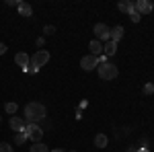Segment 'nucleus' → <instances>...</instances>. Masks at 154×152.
<instances>
[{"mask_svg":"<svg viewBox=\"0 0 154 152\" xmlns=\"http://www.w3.org/2000/svg\"><path fill=\"white\" fill-rule=\"evenodd\" d=\"M45 117V107L41 103H29L25 107V123H37Z\"/></svg>","mask_w":154,"mask_h":152,"instance_id":"obj_1","label":"nucleus"},{"mask_svg":"<svg viewBox=\"0 0 154 152\" xmlns=\"http://www.w3.org/2000/svg\"><path fill=\"white\" fill-rule=\"evenodd\" d=\"M49 62V51L48 49H37L35 54L31 56V62H29V70L27 72H37L41 66H45Z\"/></svg>","mask_w":154,"mask_h":152,"instance_id":"obj_2","label":"nucleus"},{"mask_svg":"<svg viewBox=\"0 0 154 152\" xmlns=\"http://www.w3.org/2000/svg\"><path fill=\"white\" fill-rule=\"evenodd\" d=\"M97 70H99V78L101 80H113V78H117V66L115 64H111V62H105V64H99L97 66Z\"/></svg>","mask_w":154,"mask_h":152,"instance_id":"obj_3","label":"nucleus"},{"mask_svg":"<svg viewBox=\"0 0 154 152\" xmlns=\"http://www.w3.org/2000/svg\"><path fill=\"white\" fill-rule=\"evenodd\" d=\"M25 134H27V138L33 142V144L41 142V138H43V129L39 128L37 123H27L25 126Z\"/></svg>","mask_w":154,"mask_h":152,"instance_id":"obj_4","label":"nucleus"},{"mask_svg":"<svg viewBox=\"0 0 154 152\" xmlns=\"http://www.w3.org/2000/svg\"><path fill=\"white\" fill-rule=\"evenodd\" d=\"M95 35L101 43H103V41H109V39H111V29L103 23H97L95 25Z\"/></svg>","mask_w":154,"mask_h":152,"instance_id":"obj_5","label":"nucleus"},{"mask_svg":"<svg viewBox=\"0 0 154 152\" xmlns=\"http://www.w3.org/2000/svg\"><path fill=\"white\" fill-rule=\"evenodd\" d=\"M80 66H82V70L86 72H91V70H95L97 66H99V58L97 56H82V60H80Z\"/></svg>","mask_w":154,"mask_h":152,"instance_id":"obj_6","label":"nucleus"},{"mask_svg":"<svg viewBox=\"0 0 154 152\" xmlns=\"http://www.w3.org/2000/svg\"><path fill=\"white\" fill-rule=\"evenodd\" d=\"M134 6H136V12H140V14H150L154 8L150 0H138V2H134Z\"/></svg>","mask_w":154,"mask_h":152,"instance_id":"obj_7","label":"nucleus"},{"mask_svg":"<svg viewBox=\"0 0 154 152\" xmlns=\"http://www.w3.org/2000/svg\"><path fill=\"white\" fill-rule=\"evenodd\" d=\"M29 62H31V56H27V54H23V51L14 56V64H17V66H21L23 70L29 68Z\"/></svg>","mask_w":154,"mask_h":152,"instance_id":"obj_8","label":"nucleus"},{"mask_svg":"<svg viewBox=\"0 0 154 152\" xmlns=\"http://www.w3.org/2000/svg\"><path fill=\"white\" fill-rule=\"evenodd\" d=\"M88 49H91V56H103V43L99 41V39H93L91 43H88Z\"/></svg>","mask_w":154,"mask_h":152,"instance_id":"obj_9","label":"nucleus"},{"mask_svg":"<svg viewBox=\"0 0 154 152\" xmlns=\"http://www.w3.org/2000/svg\"><path fill=\"white\" fill-rule=\"evenodd\" d=\"M25 126H27V123H25V119H21V117H17V115L11 117V128H12L14 134H17V132H23Z\"/></svg>","mask_w":154,"mask_h":152,"instance_id":"obj_10","label":"nucleus"},{"mask_svg":"<svg viewBox=\"0 0 154 152\" xmlns=\"http://www.w3.org/2000/svg\"><path fill=\"white\" fill-rule=\"evenodd\" d=\"M17 11H19L21 17H33V8H31V4H27V2H19Z\"/></svg>","mask_w":154,"mask_h":152,"instance_id":"obj_11","label":"nucleus"},{"mask_svg":"<svg viewBox=\"0 0 154 152\" xmlns=\"http://www.w3.org/2000/svg\"><path fill=\"white\" fill-rule=\"evenodd\" d=\"M115 51H117V43H115V41H107L105 45H103V54H105L107 58L115 56Z\"/></svg>","mask_w":154,"mask_h":152,"instance_id":"obj_12","label":"nucleus"},{"mask_svg":"<svg viewBox=\"0 0 154 152\" xmlns=\"http://www.w3.org/2000/svg\"><path fill=\"white\" fill-rule=\"evenodd\" d=\"M117 8L121 12H128V14H131V12L136 11V6H134V2H130V0H121L117 4Z\"/></svg>","mask_w":154,"mask_h":152,"instance_id":"obj_13","label":"nucleus"},{"mask_svg":"<svg viewBox=\"0 0 154 152\" xmlns=\"http://www.w3.org/2000/svg\"><path fill=\"white\" fill-rule=\"evenodd\" d=\"M121 37H123V27H121V25H115V27L111 29V39H109V41H115V43H117Z\"/></svg>","mask_w":154,"mask_h":152,"instance_id":"obj_14","label":"nucleus"},{"mask_svg":"<svg viewBox=\"0 0 154 152\" xmlns=\"http://www.w3.org/2000/svg\"><path fill=\"white\" fill-rule=\"evenodd\" d=\"M107 144H109V140H107L105 134H97V138H95V146L97 148H105Z\"/></svg>","mask_w":154,"mask_h":152,"instance_id":"obj_15","label":"nucleus"},{"mask_svg":"<svg viewBox=\"0 0 154 152\" xmlns=\"http://www.w3.org/2000/svg\"><path fill=\"white\" fill-rule=\"evenodd\" d=\"M27 140H29V138H27L25 129H23V132H17V134H14V142H17V146H23Z\"/></svg>","mask_w":154,"mask_h":152,"instance_id":"obj_16","label":"nucleus"},{"mask_svg":"<svg viewBox=\"0 0 154 152\" xmlns=\"http://www.w3.org/2000/svg\"><path fill=\"white\" fill-rule=\"evenodd\" d=\"M31 152H49V148L43 144V142H37V144L31 146Z\"/></svg>","mask_w":154,"mask_h":152,"instance_id":"obj_17","label":"nucleus"},{"mask_svg":"<svg viewBox=\"0 0 154 152\" xmlns=\"http://www.w3.org/2000/svg\"><path fill=\"white\" fill-rule=\"evenodd\" d=\"M4 111H6L8 115H14V113H17V103H6V105H4Z\"/></svg>","mask_w":154,"mask_h":152,"instance_id":"obj_18","label":"nucleus"},{"mask_svg":"<svg viewBox=\"0 0 154 152\" xmlns=\"http://www.w3.org/2000/svg\"><path fill=\"white\" fill-rule=\"evenodd\" d=\"M0 152H12V146L8 142H0Z\"/></svg>","mask_w":154,"mask_h":152,"instance_id":"obj_19","label":"nucleus"},{"mask_svg":"<svg viewBox=\"0 0 154 152\" xmlns=\"http://www.w3.org/2000/svg\"><path fill=\"white\" fill-rule=\"evenodd\" d=\"M43 33H45V35H54V33H56V27H54V25H45V27H43Z\"/></svg>","mask_w":154,"mask_h":152,"instance_id":"obj_20","label":"nucleus"},{"mask_svg":"<svg viewBox=\"0 0 154 152\" xmlns=\"http://www.w3.org/2000/svg\"><path fill=\"white\" fill-rule=\"evenodd\" d=\"M130 19L134 21V23H140V19H142V14H140V12H136V11H134V12L130 14Z\"/></svg>","mask_w":154,"mask_h":152,"instance_id":"obj_21","label":"nucleus"},{"mask_svg":"<svg viewBox=\"0 0 154 152\" xmlns=\"http://www.w3.org/2000/svg\"><path fill=\"white\" fill-rule=\"evenodd\" d=\"M154 93V84H146L144 86V95H152Z\"/></svg>","mask_w":154,"mask_h":152,"instance_id":"obj_22","label":"nucleus"},{"mask_svg":"<svg viewBox=\"0 0 154 152\" xmlns=\"http://www.w3.org/2000/svg\"><path fill=\"white\" fill-rule=\"evenodd\" d=\"M8 6H19V0H6Z\"/></svg>","mask_w":154,"mask_h":152,"instance_id":"obj_23","label":"nucleus"},{"mask_svg":"<svg viewBox=\"0 0 154 152\" xmlns=\"http://www.w3.org/2000/svg\"><path fill=\"white\" fill-rule=\"evenodd\" d=\"M4 54H6V45H4V43H0V56H4Z\"/></svg>","mask_w":154,"mask_h":152,"instance_id":"obj_24","label":"nucleus"},{"mask_svg":"<svg viewBox=\"0 0 154 152\" xmlns=\"http://www.w3.org/2000/svg\"><path fill=\"white\" fill-rule=\"evenodd\" d=\"M43 43H45V39H43V37H39V39H37V45L43 47Z\"/></svg>","mask_w":154,"mask_h":152,"instance_id":"obj_25","label":"nucleus"},{"mask_svg":"<svg viewBox=\"0 0 154 152\" xmlns=\"http://www.w3.org/2000/svg\"><path fill=\"white\" fill-rule=\"evenodd\" d=\"M136 152H150V150H148V148H138Z\"/></svg>","mask_w":154,"mask_h":152,"instance_id":"obj_26","label":"nucleus"},{"mask_svg":"<svg viewBox=\"0 0 154 152\" xmlns=\"http://www.w3.org/2000/svg\"><path fill=\"white\" fill-rule=\"evenodd\" d=\"M51 152H64V150H58V148H56V150H51Z\"/></svg>","mask_w":154,"mask_h":152,"instance_id":"obj_27","label":"nucleus"},{"mask_svg":"<svg viewBox=\"0 0 154 152\" xmlns=\"http://www.w3.org/2000/svg\"><path fill=\"white\" fill-rule=\"evenodd\" d=\"M70 152H76V150H70Z\"/></svg>","mask_w":154,"mask_h":152,"instance_id":"obj_28","label":"nucleus"}]
</instances>
